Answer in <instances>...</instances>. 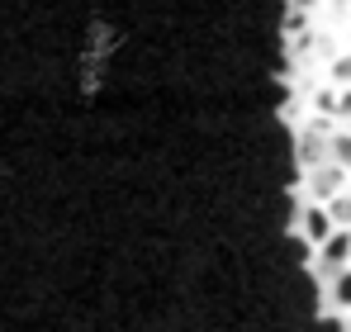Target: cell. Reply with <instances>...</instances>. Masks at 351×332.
<instances>
[{
    "instance_id": "1",
    "label": "cell",
    "mask_w": 351,
    "mask_h": 332,
    "mask_svg": "<svg viewBox=\"0 0 351 332\" xmlns=\"http://www.w3.org/2000/svg\"><path fill=\"white\" fill-rule=\"evenodd\" d=\"M351 228H337L328 242H323V271L328 276H342V271H351Z\"/></svg>"
},
{
    "instance_id": "2",
    "label": "cell",
    "mask_w": 351,
    "mask_h": 332,
    "mask_svg": "<svg viewBox=\"0 0 351 332\" xmlns=\"http://www.w3.org/2000/svg\"><path fill=\"white\" fill-rule=\"evenodd\" d=\"M337 185H342V166L328 162L323 171H313V195L318 200H337Z\"/></svg>"
},
{
    "instance_id": "3",
    "label": "cell",
    "mask_w": 351,
    "mask_h": 332,
    "mask_svg": "<svg viewBox=\"0 0 351 332\" xmlns=\"http://www.w3.org/2000/svg\"><path fill=\"white\" fill-rule=\"evenodd\" d=\"M328 157L337 166H351V138H332V143H328Z\"/></svg>"
},
{
    "instance_id": "4",
    "label": "cell",
    "mask_w": 351,
    "mask_h": 332,
    "mask_svg": "<svg viewBox=\"0 0 351 332\" xmlns=\"http://www.w3.org/2000/svg\"><path fill=\"white\" fill-rule=\"evenodd\" d=\"M328 204H332V223L351 228V195H337V200H328Z\"/></svg>"
},
{
    "instance_id": "5",
    "label": "cell",
    "mask_w": 351,
    "mask_h": 332,
    "mask_svg": "<svg viewBox=\"0 0 351 332\" xmlns=\"http://www.w3.org/2000/svg\"><path fill=\"white\" fill-rule=\"evenodd\" d=\"M332 299L337 304H351V271H342V276L332 280Z\"/></svg>"
},
{
    "instance_id": "6",
    "label": "cell",
    "mask_w": 351,
    "mask_h": 332,
    "mask_svg": "<svg viewBox=\"0 0 351 332\" xmlns=\"http://www.w3.org/2000/svg\"><path fill=\"white\" fill-rule=\"evenodd\" d=\"M337 81H351V57H347V62H337Z\"/></svg>"
}]
</instances>
